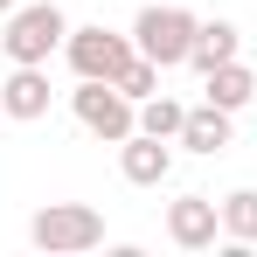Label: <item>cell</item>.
Wrapping results in <instances>:
<instances>
[{
  "label": "cell",
  "instance_id": "obj_1",
  "mask_svg": "<svg viewBox=\"0 0 257 257\" xmlns=\"http://www.w3.org/2000/svg\"><path fill=\"white\" fill-rule=\"evenodd\" d=\"M132 49L153 56L160 70H167V63H188V49H195V14H188V7H139Z\"/></svg>",
  "mask_w": 257,
  "mask_h": 257
},
{
  "label": "cell",
  "instance_id": "obj_2",
  "mask_svg": "<svg viewBox=\"0 0 257 257\" xmlns=\"http://www.w3.org/2000/svg\"><path fill=\"white\" fill-rule=\"evenodd\" d=\"M28 236L42 250H90V243H104V215L90 202H49V209H35Z\"/></svg>",
  "mask_w": 257,
  "mask_h": 257
},
{
  "label": "cell",
  "instance_id": "obj_3",
  "mask_svg": "<svg viewBox=\"0 0 257 257\" xmlns=\"http://www.w3.org/2000/svg\"><path fill=\"white\" fill-rule=\"evenodd\" d=\"M63 35H70L63 7H56V0H35V7H14V14H7V35H0V42H7L14 63H49V49L63 42Z\"/></svg>",
  "mask_w": 257,
  "mask_h": 257
},
{
  "label": "cell",
  "instance_id": "obj_4",
  "mask_svg": "<svg viewBox=\"0 0 257 257\" xmlns=\"http://www.w3.org/2000/svg\"><path fill=\"white\" fill-rule=\"evenodd\" d=\"M77 118H84L97 139H118V146L139 132V118H132V97L111 84V77H84V90H77Z\"/></svg>",
  "mask_w": 257,
  "mask_h": 257
},
{
  "label": "cell",
  "instance_id": "obj_5",
  "mask_svg": "<svg viewBox=\"0 0 257 257\" xmlns=\"http://www.w3.org/2000/svg\"><path fill=\"white\" fill-rule=\"evenodd\" d=\"M139 49L118 35V28H70V63H77V77H118Z\"/></svg>",
  "mask_w": 257,
  "mask_h": 257
},
{
  "label": "cell",
  "instance_id": "obj_6",
  "mask_svg": "<svg viewBox=\"0 0 257 257\" xmlns=\"http://www.w3.org/2000/svg\"><path fill=\"white\" fill-rule=\"evenodd\" d=\"M215 222H222V202H209V195H181L167 209V236L181 243V250H202V243H215Z\"/></svg>",
  "mask_w": 257,
  "mask_h": 257
},
{
  "label": "cell",
  "instance_id": "obj_7",
  "mask_svg": "<svg viewBox=\"0 0 257 257\" xmlns=\"http://www.w3.org/2000/svg\"><path fill=\"white\" fill-rule=\"evenodd\" d=\"M0 111L7 118H42L49 111V70L42 63H14V77L0 84Z\"/></svg>",
  "mask_w": 257,
  "mask_h": 257
},
{
  "label": "cell",
  "instance_id": "obj_8",
  "mask_svg": "<svg viewBox=\"0 0 257 257\" xmlns=\"http://www.w3.org/2000/svg\"><path fill=\"white\" fill-rule=\"evenodd\" d=\"M118 167H125V181L153 188V181H167V167H174V146L160 139V132H132V139H125V153H118Z\"/></svg>",
  "mask_w": 257,
  "mask_h": 257
},
{
  "label": "cell",
  "instance_id": "obj_9",
  "mask_svg": "<svg viewBox=\"0 0 257 257\" xmlns=\"http://www.w3.org/2000/svg\"><path fill=\"white\" fill-rule=\"evenodd\" d=\"M236 42H243V35H236V21H222V14H215V21H195V49H188V63L209 77L215 63H229V56H236Z\"/></svg>",
  "mask_w": 257,
  "mask_h": 257
},
{
  "label": "cell",
  "instance_id": "obj_10",
  "mask_svg": "<svg viewBox=\"0 0 257 257\" xmlns=\"http://www.w3.org/2000/svg\"><path fill=\"white\" fill-rule=\"evenodd\" d=\"M250 97H257V70H250V63H236V56H229V63H215V70H209V104L243 111Z\"/></svg>",
  "mask_w": 257,
  "mask_h": 257
},
{
  "label": "cell",
  "instance_id": "obj_11",
  "mask_svg": "<svg viewBox=\"0 0 257 257\" xmlns=\"http://www.w3.org/2000/svg\"><path fill=\"white\" fill-rule=\"evenodd\" d=\"M181 146H195V153L229 146V111H222V104H195V111L181 118Z\"/></svg>",
  "mask_w": 257,
  "mask_h": 257
},
{
  "label": "cell",
  "instance_id": "obj_12",
  "mask_svg": "<svg viewBox=\"0 0 257 257\" xmlns=\"http://www.w3.org/2000/svg\"><path fill=\"white\" fill-rule=\"evenodd\" d=\"M181 104H174L167 90H153V97H139V132H160V139H181Z\"/></svg>",
  "mask_w": 257,
  "mask_h": 257
},
{
  "label": "cell",
  "instance_id": "obj_13",
  "mask_svg": "<svg viewBox=\"0 0 257 257\" xmlns=\"http://www.w3.org/2000/svg\"><path fill=\"white\" fill-rule=\"evenodd\" d=\"M111 84H118L132 104H139V97H153V90H160V63H153V56H132V63L111 77Z\"/></svg>",
  "mask_w": 257,
  "mask_h": 257
},
{
  "label": "cell",
  "instance_id": "obj_14",
  "mask_svg": "<svg viewBox=\"0 0 257 257\" xmlns=\"http://www.w3.org/2000/svg\"><path fill=\"white\" fill-rule=\"evenodd\" d=\"M222 229H229V236H243V243L257 236V195H250V188L222 195Z\"/></svg>",
  "mask_w": 257,
  "mask_h": 257
},
{
  "label": "cell",
  "instance_id": "obj_15",
  "mask_svg": "<svg viewBox=\"0 0 257 257\" xmlns=\"http://www.w3.org/2000/svg\"><path fill=\"white\" fill-rule=\"evenodd\" d=\"M0 14H14V0H0Z\"/></svg>",
  "mask_w": 257,
  "mask_h": 257
}]
</instances>
